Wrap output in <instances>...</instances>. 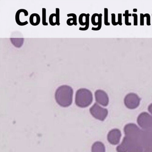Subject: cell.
Returning <instances> with one entry per match:
<instances>
[{
    "instance_id": "obj_26",
    "label": "cell",
    "mask_w": 152,
    "mask_h": 152,
    "mask_svg": "<svg viewBox=\"0 0 152 152\" xmlns=\"http://www.w3.org/2000/svg\"><path fill=\"white\" fill-rule=\"evenodd\" d=\"M122 15L121 14H118V22L117 23L120 26H122Z\"/></svg>"
},
{
    "instance_id": "obj_13",
    "label": "cell",
    "mask_w": 152,
    "mask_h": 152,
    "mask_svg": "<svg viewBox=\"0 0 152 152\" xmlns=\"http://www.w3.org/2000/svg\"><path fill=\"white\" fill-rule=\"evenodd\" d=\"M128 152H143V147L140 143L133 144L130 148Z\"/></svg>"
},
{
    "instance_id": "obj_31",
    "label": "cell",
    "mask_w": 152,
    "mask_h": 152,
    "mask_svg": "<svg viewBox=\"0 0 152 152\" xmlns=\"http://www.w3.org/2000/svg\"></svg>"
},
{
    "instance_id": "obj_18",
    "label": "cell",
    "mask_w": 152,
    "mask_h": 152,
    "mask_svg": "<svg viewBox=\"0 0 152 152\" xmlns=\"http://www.w3.org/2000/svg\"><path fill=\"white\" fill-rule=\"evenodd\" d=\"M49 23L50 25L52 26H55L56 25L57 23L56 22V14H52L51 15H50V16L49 17Z\"/></svg>"
},
{
    "instance_id": "obj_30",
    "label": "cell",
    "mask_w": 152,
    "mask_h": 152,
    "mask_svg": "<svg viewBox=\"0 0 152 152\" xmlns=\"http://www.w3.org/2000/svg\"><path fill=\"white\" fill-rule=\"evenodd\" d=\"M137 9H134L133 10V11L134 12H137Z\"/></svg>"
},
{
    "instance_id": "obj_19",
    "label": "cell",
    "mask_w": 152,
    "mask_h": 152,
    "mask_svg": "<svg viewBox=\"0 0 152 152\" xmlns=\"http://www.w3.org/2000/svg\"><path fill=\"white\" fill-rule=\"evenodd\" d=\"M47 10L46 8L42 9V23L43 26H48V23L47 22Z\"/></svg>"
},
{
    "instance_id": "obj_25",
    "label": "cell",
    "mask_w": 152,
    "mask_h": 152,
    "mask_svg": "<svg viewBox=\"0 0 152 152\" xmlns=\"http://www.w3.org/2000/svg\"><path fill=\"white\" fill-rule=\"evenodd\" d=\"M132 16L134 18V26L138 25V16L136 14H132Z\"/></svg>"
},
{
    "instance_id": "obj_7",
    "label": "cell",
    "mask_w": 152,
    "mask_h": 152,
    "mask_svg": "<svg viewBox=\"0 0 152 152\" xmlns=\"http://www.w3.org/2000/svg\"><path fill=\"white\" fill-rule=\"evenodd\" d=\"M95 96L97 103L103 106L108 105L109 98L105 91L102 90H97L95 91Z\"/></svg>"
},
{
    "instance_id": "obj_12",
    "label": "cell",
    "mask_w": 152,
    "mask_h": 152,
    "mask_svg": "<svg viewBox=\"0 0 152 152\" xmlns=\"http://www.w3.org/2000/svg\"><path fill=\"white\" fill-rule=\"evenodd\" d=\"M30 23L33 26H37L40 23L41 18L39 15L36 13L32 14L30 16L29 18Z\"/></svg>"
},
{
    "instance_id": "obj_14",
    "label": "cell",
    "mask_w": 152,
    "mask_h": 152,
    "mask_svg": "<svg viewBox=\"0 0 152 152\" xmlns=\"http://www.w3.org/2000/svg\"><path fill=\"white\" fill-rule=\"evenodd\" d=\"M68 17H72V18H70L67 19L66 21V23L69 26L72 25L77 26V16L75 14H69L67 15Z\"/></svg>"
},
{
    "instance_id": "obj_29",
    "label": "cell",
    "mask_w": 152,
    "mask_h": 152,
    "mask_svg": "<svg viewBox=\"0 0 152 152\" xmlns=\"http://www.w3.org/2000/svg\"><path fill=\"white\" fill-rule=\"evenodd\" d=\"M148 110L149 113L152 115V104H150L148 106Z\"/></svg>"
},
{
    "instance_id": "obj_3",
    "label": "cell",
    "mask_w": 152,
    "mask_h": 152,
    "mask_svg": "<svg viewBox=\"0 0 152 152\" xmlns=\"http://www.w3.org/2000/svg\"><path fill=\"white\" fill-rule=\"evenodd\" d=\"M125 136L135 142L140 143L142 132L134 124H129L124 128ZM141 144V143H140Z\"/></svg>"
},
{
    "instance_id": "obj_23",
    "label": "cell",
    "mask_w": 152,
    "mask_h": 152,
    "mask_svg": "<svg viewBox=\"0 0 152 152\" xmlns=\"http://www.w3.org/2000/svg\"><path fill=\"white\" fill-rule=\"evenodd\" d=\"M144 17L146 18V24L147 25H151V23H150V16L148 14H145L144 15Z\"/></svg>"
},
{
    "instance_id": "obj_10",
    "label": "cell",
    "mask_w": 152,
    "mask_h": 152,
    "mask_svg": "<svg viewBox=\"0 0 152 152\" xmlns=\"http://www.w3.org/2000/svg\"><path fill=\"white\" fill-rule=\"evenodd\" d=\"M89 14H81L79 18V23L81 26H85V27L82 28L80 27V31H87L89 27Z\"/></svg>"
},
{
    "instance_id": "obj_15",
    "label": "cell",
    "mask_w": 152,
    "mask_h": 152,
    "mask_svg": "<svg viewBox=\"0 0 152 152\" xmlns=\"http://www.w3.org/2000/svg\"><path fill=\"white\" fill-rule=\"evenodd\" d=\"M10 39L13 45L16 48H21L23 44V38H10Z\"/></svg>"
},
{
    "instance_id": "obj_5",
    "label": "cell",
    "mask_w": 152,
    "mask_h": 152,
    "mask_svg": "<svg viewBox=\"0 0 152 152\" xmlns=\"http://www.w3.org/2000/svg\"><path fill=\"white\" fill-rule=\"evenodd\" d=\"M137 122L138 125L145 130L151 129L152 128V116L146 112L139 115Z\"/></svg>"
},
{
    "instance_id": "obj_21",
    "label": "cell",
    "mask_w": 152,
    "mask_h": 152,
    "mask_svg": "<svg viewBox=\"0 0 152 152\" xmlns=\"http://www.w3.org/2000/svg\"><path fill=\"white\" fill-rule=\"evenodd\" d=\"M56 22L57 25L59 26L60 23V10L59 8H56Z\"/></svg>"
},
{
    "instance_id": "obj_24",
    "label": "cell",
    "mask_w": 152,
    "mask_h": 152,
    "mask_svg": "<svg viewBox=\"0 0 152 152\" xmlns=\"http://www.w3.org/2000/svg\"><path fill=\"white\" fill-rule=\"evenodd\" d=\"M112 16V23L113 25L115 26L118 25L117 23L115 22V14H111Z\"/></svg>"
},
{
    "instance_id": "obj_2",
    "label": "cell",
    "mask_w": 152,
    "mask_h": 152,
    "mask_svg": "<svg viewBox=\"0 0 152 152\" xmlns=\"http://www.w3.org/2000/svg\"><path fill=\"white\" fill-rule=\"evenodd\" d=\"M93 101V95L88 89H79L75 94V103L77 106L82 108L87 107L91 104Z\"/></svg>"
},
{
    "instance_id": "obj_16",
    "label": "cell",
    "mask_w": 152,
    "mask_h": 152,
    "mask_svg": "<svg viewBox=\"0 0 152 152\" xmlns=\"http://www.w3.org/2000/svg\"><path fill=\"white\" fill-rule=\"evenodd\" d=\"M102 14H99L98 16V22H96L97 24L98 27H96V28L92 27L91 29L92 31H98L101 29V27H102Z\"/></svg>"
},
{
    "instance_id": "obj_17",
    "label": "cell",
    "mask_w": 152,
    "mask_h": 152,
    "mask_svg": "<svg viewBox=\"0 0 152 152\" xmlns=\"http://www.w3.org/2000/svg\"><path fill=\"white\" fill-rule=\"evenodd\" d=\"M123 16L125 17V24L126 26L131 25V23L129 22V17L132 16V14H130L129 13V10H125V13L123 15Z\"/></svg>"
},
{
    "instance_id": "obj_27",
    "label": "cell",
    "mask_w": 152,
    "mask_h": 152,
    "mask_svg": "<svg viewBox=\"0 0 152 152\" xmlns=\"http://www.w3.org/2000/svg\"><path fill=\"white\" fill-rule=\"evenodd\" d=\"M144 15L143 14H140V25H144Z\"/></svg>"
},
{
    "instance_id": "obj_11",
    "label": "cell",
    "mask_w": 152,
    "mask_h": 152,
    "mask_svg": "<svg viewBox=\"0 0 152 152\" xmlns=\"http://www.w3.org/2000/svg\"><path fill=\"white\" fill-rule=\"evenodd\" d=\"M91 152H105L104 145L99 141L95 142L92 145Z\"/></svg>"
},
{
    "instance_id": "obj_1",
    "label": "cell",
    "mask_w": 152,
    "mask_h": 152,
    "mask_svg": "<svg viewBox=\"0 0 152 152\" xmlns=\"http://www.w3.org/2000/svg\"><path fill=\"white\" fill-rule=\"evenodd\" d=\"M73 90L68 85L58 87L55 93V99L58 105L63 107H67L72 104L73 101Z\"/></svg>"
},
{
    "instance_id": "obj_28",
    "label": "cell",
    "mask_w": 152,
    "mask_h": 152,
    "mask_svg": "<svg viewBox=\"0 0 152 152\" xmlns=\"http://www.w3.org/2000/svg\"><path fill=\"white\" fill-rule=\"evenodd\" d=\"M144 152H152V145L145 147Z\"/></svg>"
},
{
    "instance_id": "obj_9",
    "label": "cell",
    "mask_w": 152,
    "mask_h": 152,
    "mask_svg": "<svg viewBox=\"0 0 152 152\" xmlns=\"http://www.w3.org/2000/svg\"><path fill=\"white\" fill-rule=\"evenodd\" d=\"M136 143H139V142L133 141L130 139L125 136V137L124 138L121 144L118 145L116 148V151L117 152H128L130 147L133 144Z\"/></svg>"
},
{
    "instance_id": "obj_6",
    "label": "cell",
    "mask_w": 152,
    "mask_h": 152,
    "mask_svg": "<svg viewBox=\"0 0 152 152\" xmlns=\"http://www.w3.org/2000/svg\"><path fill=\"white\" fill-rule=\"evenodd\" d=\"M140 99L137 95L134 93H130L125 96L124 103L127 108L134 109L137 108L140 103Z\"/></svg>"
},
{
    "instance_id": "obj_20",
    "label": "cell",
    "mask_w": 152,
    "mask_h": 152,
    "mask_svg": "<svg viewBox=\"0 0 152 152\" xmlns=\"http://www.w3.org/2000/svg\"><path fill=\"white\" fill-rule=\"evenodd\" d=\"M104 23L105 26H110V23L108 21V9L104 8Z\"/></svg>"
},
{
    "instance_id": "obj_22",
    "label": "cell",
    "mask_w": 152,
    "mask_h": 152,
    "mask_svg": "<svg viewBox=\"0 0 152 152\" xmlns=\"http://www.w3.org/2000/svg\"><path fill=\"white\" fill-rule=\"evenodd\" d=\"M99 14H94L92 15V16H91V23L93 24V25L94 26H98L97 24L96 23V17L98 16Z\"/></svg>"
},
{
    "instance_id": "obj_4",
    "label": "cell",
    "mask_w": 152,
    "mask_h": 152,
    "mask_svg": "<svg viewBox=\"0 0 152 152\" xmlns=\"http://www.w3.org/2000/svg\"><path fill=\"white\" fill-rule=\"evenodd\" d=\"M90 112L93 117L101 121H104L108 114L107 109L101 107L97 103H95L91 107Z\"/></svg>"
},
{
    "instance_id": "obj_8",
    "label": "cell",
    "mask_w": 152,
    "mask_h": 152,
    "mask_svg": "<svg viewBox=\"0 0 152 152\" xmlns=\"http://www.w3.org/2000/svg\"><path fill=\"white\" fill-rule=\"evenodd\" d=\"M121 133L118 129H113L109 132L107 135V140L112 145H117L120 142Z\"/></svg>"
}]
</instances>
